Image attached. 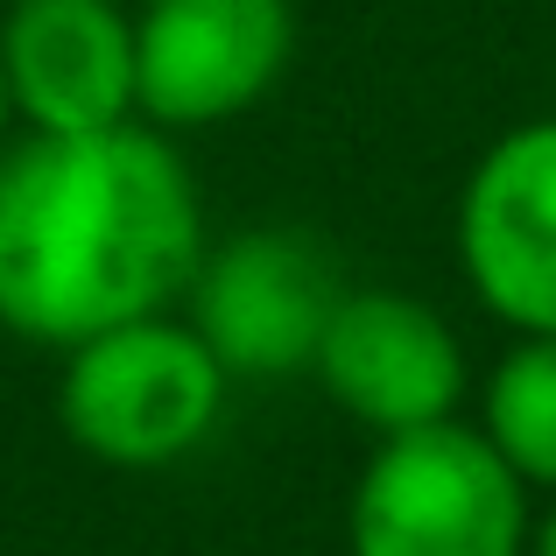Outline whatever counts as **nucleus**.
Returning a JSON list of instances; mask_svg holds the SVG:
<instances>
[{
	"label": "nucleus",
	"mask_w": 556,
	"mask_h": 556,
	"mask_svg": "<svg viewBox=\"0 0 556 556\" xmlns=\"http://www.w3.org/2000/svg\"><path fill=\"white\" fill-rule=\"evenodd\" d=\"M204 261V204L149 121L28 135L0 155V325L28 345L177 311Z\"/></svg>",
	"instance_id": "nucleus-1"
},
{
	"label": "nucleus",
	"mask_w": 556,
	"mask_h": 556,
	"mask_svg": "<svg viewBox=\"0 0 556 556\" xmlns=\"http://www.w3.org/2000/svg\"><path fill=\"white\" fill-rule=\"evenodd\" d=\"M226 394L232 374L190 331V317L155 311L64 345L56 422L85 458L113 472H163L218 430Z\"/></svg>",
	"instance_id": "nucleus-2"
},
{
	"label": "nucleus",
	"mask_w": 556,
	"mask_h": 556,
	"mask_svg": "<svg viewBox=\"0 0 556 556\" xmlns=\"http://www.w3.org/2000/svg\"><path fill=\"white\" fill-rule=\"evenodd\" d=\"M529 486L479 422L380 437L353 479V556H529Z\"/></svg>",
	"instance_id": "nucleus-3"
},
{
	"label": "nucleus",
	"mask_w": 556,
	"mask_h": 556,
	"mask_svg": "<svg viewBox=\"0 0 556 556\" xmlns=\"http://www.w3.org/2000/svg\"><path fill=\"white\" fill-rule=\"evenodd\" d=\"M296 56L289 0H149L135 14V113L163 135L240 121Z\"/></svg>",
	"instance_id": "nucleus-4"
},
{
	"label": "nucleus",
	"mask_w": 556,
	"mask_h": 556,
	"mask_svg": "<svg viewBox=\"0 0 556 556\" xmlns=\"http://www.w3.org/2000/svg\"><path fill=\"white\" fill-rule=\"evenodd\" d=\"M339 275L325 247L289 226L232 232L226 247H204L190 275V331L212 345V359L232 380H282L311 374L317 339L339 311Z\"/></svg>",
	"instance_id": "nucleus-5"
},
{
	"label": "nucleus",
	"mask_w": 556,
	"mask_h": 556,
	"mask_svg": "<svg viewBox=\"0 0 556 556\" xmlns=\"http://www.w3.org/2000/svg\"><path fill=\"white\" fill-rule=\"evenodd\" d=\"M317 388L374 437H408L451 422L472 388L465 345L422 296L402 289H345L311 359Z\"/></svg>",
	"instance_id": "nucleus-6"
},
{
	"label": "nucleus",
	"mask_w": 556,
	"mask_h": 556,
	"mask_svg": "<svg viewBox=\"0 0 556 556\" xmlns=\"http://www.w3.org/2000/svg\"><path fill=\"white\" fill-rule=\"evenodd\" d=\"M458 268L515 339L556 331V121H521L458 190Z\"/></svg>",
	"instance_id": "nucleus-7"
},
{
	"label": "nucleus",
	"mask_w": 556,
	"mask_h": 556,
	"mask_svg": "<svg viewBox=\"0 0 556 556\" xmlns=\"http://www.w3.org/2000/svg\"><path fill=\"white\" fill-rule=\"evenodd\" d=\"M0 85L28 135H99L135 113V14L121 0H8Z\"/></svg>",
	"instance_id": "nucleus-8"
},
{
	"label": "nucleus",
	"mask_w": 556,
	"mask_h": 556,
	"mask_svg": "<svg viewBox=\"0 0 556 556\" xmlns=\"http://www.w3.org/2000/svg\"><path fill=\"white\" fill-rule=\"evenodd\" d=\"M479 430H486V444L521 472V486L556 493V331L515 339L501 353V367L486 374Z\"/></svg>",
	"instance_id": "nucleus-9"
},
{
	"label": "nucleus",
	"mask_w": 556,
	"mask_h": 556,
	"mask_svg": "<svg viewBox=\"0 0 556 556\" xmlns=\"http://www.w3.org/2000/svg\"><path fill=\"white\" fill-rule=\"evenodd\" d=\"M529 556H556V493H549V507L529 521Z\"/></svg>",
	"instance_id": "nucleus-10"
},
{
	"label": "nucleus",
	"mask_w": 556,
	"mask_h": 556,
	"mask_svg": "<svg viewBox=\"0 0 556 556\" xmlns=\"http://www.w3.org/2000/svg\"><path fill=\"white\" fill-rule=\"evenodd\" d=\"M0 135H8V85H0Z\"/></svg>",
	"instance_id": "nucleus-11"
}]
</instances>
